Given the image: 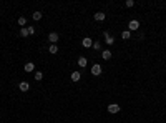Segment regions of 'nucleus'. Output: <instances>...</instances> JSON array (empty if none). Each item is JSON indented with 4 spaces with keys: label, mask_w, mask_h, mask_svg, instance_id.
<instances>
[{
    "label": "nucleus",
    "mask_w": 166,
    "mask_h": 123,
    "mask_svg": "<svg viewBox=\"0 0 166 123\" xmlns=\"http://www.w3.org/2000/svg\"><path fill=\"white\" fill-rule=\"evenodd\" d=\"M128 29H130V32H136L140 29V22L138 20H131V22L128 23Z\"/></svg>",
    "instance_id": "1"
},
{
    "label": "nucleus",
    "mask_w": 166,
    "mask_h": 123,
    "mask_svg": "<svg viewBox=\"0 0 166 123\" xmlns=\"http://www.w3.org/2000/svg\"><path fill=\"white\" fill-rule=\"evenodd\" d=\"M91 75H95V77L101 75V65H98V63H95V65L91 67Z\"/></svg>",
    "instance_id": "2"
},
{
    "label": "nucleus",
    "mask_w": 166,
    "mask_h": 123,
    "mask_svg": "<svg viewBox=\"0 0 166 123\" xmlns=\"http://www.w3.org/2000/svg\"><path fill=\"white\" fill-rule=\"evenodd\" d=\"M48 40L52 42V45H56V42H58V33H56V32H52V33L48 35Z\"/></svg>",
    "instance_id": "3"
},
{
    "label": "nucleus",
    "mask_w": 166,
    "mask_h": 123,
    "mask_svg": "<svg viewBox=\"0 0 166 123\" xmlns=\"http://www.w3.org/2000/svg\"><path fill=\"white\" fill-rule=\"evenodd\" d=\"M82 43H83V47H85V48H90V47H93V40H91L90 37H85Z\"/></svg>",
    "instance_id": "4"
},
{
    "label": "nucleus",
    "mask_w": 166,
    "mask_h": 123,
    "mask_svg": "<svg viewBox=\"0 0 166 123\" xmlns=\"http://www.w3.org/2000/svg\"><path fill=\"white\" fill-rule=\"evenodd\" d=\"M108 111H110V113H118L120 111V105H116V103L108 105Z\"/></svg>",
    "instance_id": "5"
},
{
    "label": "nucleus",
    "mask_w": 166,
    "mask_h": 123,
    "mask_svg": "<svg viewBox=\"0 0 166 123\" xmlns=\"http://www.w3.org/2000/svg\"><path fill=\"white\" fill-rule=\"evenodd\" d=\"M103 35H105V42H106L108 45H113V43H115V38H113L110 33H106V32H105Z\"/></svg>",
    "instance_id": "6"
},
{
    "label": "nucleus",
    "mask_w": 166,
    "mask_h": 123,
    "mask_svg": "<svg viewBox=\"0 0 166 123\" xmlns=\"http://www.w3.org/2000/svg\"><path fill=\"white\" fill-rule=\"evenodd\" d=\"M105 17H106V15H105L103 12H96V13H95V20H96V22H103Z\"/></svg>",
    "instance_id": "7"
},
{
    "label": "nucleus",
    "mask_w": 166,
    "mask_h": 123,
    "mask_svg": "<svg viewBox=\"0 0 166 123\" xmlns=\"http://www.w3.org/2000/svg\"><path fill=\"white\" fill-rule=\"evenodd\" d=\"M23 70L30 73V72H33V70H35V65H33V63H32V62H28V63H25V67H23Z\"/></svg>",
    "instance_id": "8"
},
{
    "label": "nucleus",
    "mask_w": 166,
    "mask_h": 123,
    "mask_svg": "<svg viewBox=\"0 0 166 123\" xmlns=\"http://www.w3.org/2000/svg\"><path fill=\"white\" fill-rule=\"evenodd\" d=\"M18 88H20V92H28V90H30V85H28L27 82H22L18 85Z\"/></svg>",
    "instance_id": "9"
},
{
    "label": "nucleus",
    "mask_w": 166,
    "mask_h": 123,
    "mask_svg": "<svg viewBox=\"0 0 166 123\" xmlns=\"http://www.w3.org/2000/svg\"><path fill=\"white\" fill-rule=\"evenodd\" d=\"M101 57H103V60H110L111 58V52L110 50H103L101 52Z\"/></svg>",
    "instance_id": "10"
},
{
    "label": "nucleus",
    "mask_w": 166,
    "mask_h": 123,
    "mask_svg": "<svg viewBox=\"0 0 166 123\" xmlns=\"http://www.w3.org/2000/svg\"><path fill=\"white\" fill-rule=\"evenodd\" d=\"M80 78H82V73L80 72H73L72 73V82H78Z\"/></svg>",
    "instance_id": "11"
},
{
    "label": "nucleus",
    "mask_w": 166,
    "mask_h": 123,
    "mask_svg": "<svg viewBox=\"0 0 166 123\" xmlns=\"http://www.w3.org/2000/svg\"><path fill=\"white\" fill-rule=\"evenodd\" d=\"M32 18L35 20V22H38V20H42V12H33V15H32Z\"/></svg>",
    "instance_id": "12"
},
{
    "label": "nucleus",
    "mask_w": 166,
    "mask_h": 123,
    "mask_svg": "<svg viewBox=\"0 0 166 123\" xmlns=\"http://www.w3.org/2000/svg\"><path fill=\"white\" fill-rule=\"evenodd\" d=\"M28 35H30L28 33V29L27 27H22V29H20V37H28Z\"/></svg>",
    "instance_id": "13"
},
{
    "label": "nucleus",
    "mask_w": 166,
    "mask_h": 123,
    "mask_svg": "<svg viewBox=\"0 0 166 123\" xmlns=\"http://www.w3.org/2000/svg\"><path fill=\"white\" fill-rule=\"evenodd\" d=\"M121 37L125 38V40H128V38L131 37V32H130V30H123V32H121Z\"/></svg>",
    "instance_id": "14"
},
{
    "label": "nucleus",
    "mask_w": 166,
    "mask_h": 123,
    "mask_svg": "<svg viewBox=\"0 0 166 123\" xmlns=\"http://www.w3.org/2000/svg\"><path fill=\"white\" fill-rule=\"evenodd\" d=\"M78 67H86V58H85V57H80L78 58Z\"/></svg>",
    "instance_id": "15"
},
{
    "label": "nucleus",
    "mask_w": 166,
    "mask_h": 123,
    "mask_svg": "<svg viewBox=\"0 0 166 123\" xmlns=\"http://www.w3.org/2000/svg\"><path fill=\"white\" fill-rule=\"evenodd\" d=\"M48 52H50V53H58V47H56V45H50V48H48Z\"/></svg>",
    "instance_id": "16"
},
{
    "label": "nucleus",
    "mask_w": 166,
    "mask_h": 123,
    "mask_svg": "<svg viewBox=\"0 0 166 123\" xmlns=\"http://www.w3.org/2000/svg\"><path fill=\"white\" fill-rule=\"evenodd\" d=\"M25 23H27V18H25V17H18V25L23 27Z\"/></svg>",
    "instance_id": "17"
},
{
    "label": "nucleus",
    "mask_w": 166,
    "mask_h": 123,
    "mask_svg": "<svg viewBox=\"0 0 166 123\" xmlns=\"http://www.w3.org/2000/svg\"><path fill=\"white\" fill-rule=\"evenodd\" d=\"M42 78H43V73H42V72H35V80H38V82H40Z\"/></svg>",
    "instance_id": "18"
},
{
    "label": "nucleus",
    "mask_w": 166,
    "mask_h": 123,
    "mask_svg": "<svg viewBox=\"0 0 166 123\" xmlns=\"http://www.w3.org/2000/svg\"><path fill=\"white\" fill-rule=\"evenodd\" d=\"M93 48H95V50H100V48H101V43H100V42H95V43H93Z\"/></svg>",
    "instance_id": "19"
},
{
    "label": "nucleus",
    "mask_w": 166,
    "mask_h": 123,
    "mask_svg": "<svg viewBox=\"0 0 166 123\" xmlns=\"http://www.w3.org/2000/svg\"><path fill=\"white\" fill-rule=\"evenodd\" d=\"M27 29H28V33H30V35L35 33V27H27Z\"/></svg>",
    "instance_id": "20"
},
{
    "label": "nucleus",
    "mask_w": 166,
    "mask_h": 123,
    "mask_svg": "<svg viewBox=\"0 0 166 123\" xmlns=\"http://www.w3.org/2000/svg\"><path fill=\"white\" fill-rule=\"evenodd\" d=\"M135 5V2H133V0H126V7H133Z\"/></svg>",
    "instance_id": "21"
}]
</instances>
